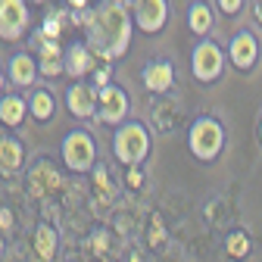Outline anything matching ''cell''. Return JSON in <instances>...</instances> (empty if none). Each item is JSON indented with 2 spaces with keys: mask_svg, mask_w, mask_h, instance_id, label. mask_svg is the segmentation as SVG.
<instances>
[{
  "mask_svg": "<svg viewBox=\"0 0 262 262\" xmlns=\"http://www.w3.org/2000/svg\"><path fill=\"white\" fill-rule=\"evenodd\" d=\"M25 166V147L13 135H0V175L13 178Z\"/></svg>",
  "mask_w": 262,
  "mask_h": 262,
  "instance_id": "cell-14",
  "label": "cell"
},
{
  "mask_svg": "<svg viewBox=\"0 0 262 262\" xmlns=\"http://www.w3.org/2000/svg\"><path fill=\"white\" fill-rule=\"evenodd\" d=\"M225 253L231 256V259H247L250 256V237L247 231H231L225 237Z\"/></svg>",
  "mask_w": 262,
  "mask_h": 262,
  "instance_id": "cell-19",
  "label": "cell"
},
{
  "mask_svg": "<svg viewBox=\"0 0 262 262\" xmlns=\"http://www.w3.org/2000/svg\"><path fill=\"white\" fill-rule=\"evenodd\" d=\"M91 84H94V91H103V88H110V84H113V81H110V69H97Z\"/></svg>",
  "mask_w": 262,
  "mask_h": 262,
  "instance_id": "cell-22",
  "label": "cell"
},
{
  "mask_svg": "<svg viewBox=\"0 0 262 262\" xmlns=\"http://www.w3.org/2000/svg\"><path fill=\"white\" fill-rule=\"evenodd\" d=\"M7 81H10L7 78V69H0V97H4V91H7Z\"/></svg>",
  "mask_w": 262,
  "mask_h": 262,
  "instance_id": "cell-25",
  "label": "cell"
},
{
  "mask_svg": "<svg viewBox=\"0 0 262 262\" xmlns=\"http://www.w3.org/2000/svg\"><path fill=\"white\" fill-rule=\"evenodd\" d=\"M88 31V47L97 59L113 62L119 56L128 53L131 47V35H135V16L125 4H116V0H103L97 10H84L78 13Z\"/></svg>",
  "mask_w": 262,
  "mask_h": 262,
  "instance_id": "cell-1",
  "label": "cell"
},
{
  "mask_svg": "<svg viewBox=\"0 0 262 262\" xmlns=\"http://www.w3.org/2000/svg\"><path fill=\"white\" fill-rule=\"evenodd\" d=\"M69 7H72V13H84V10H91V0H69Z\"/></svg>",
  "mask_w": 262,
  "mask_h": 262,
  "instance_id": "cell-23",
  "label": "cell"
},
{
  "mask_svg": "<svg viewBox=\"0 0 262 262\" xmlns=\"http://www.w3.org/2000/svg\"><path fill=\"white\" fill-rule=\"evenodd\" d=\"M253 13H256V22L262 25V0H253Z\"/></svg>",
  "mask_w": 262,
  "mask_h": 262,
  "instance_id": "cell-24",
  "label": "cell"
},
{
  "mask_svg": "<svg viewBox=\"0 0 262 262\" xmlns=\"http://www.w3.org/2000/svg\"><path fill=\"white\" fill-rule=\"evenodd\" d=\"M38 75H41V66H38V56L35 53L22 50V53H13L10 56V62H7V78H10L13 88H19V91L35 88Z\"/></svg>",
  "mask_w": 262,
  "mask_h": 262,
  "instance_id": "cell-10",
  "label": "cell"
},
{
  "mask_svg": "<svg viewBox=\"0 0 262 262\" xmlns=\"http://www.w3.org/2000/svg\"><path fill=\"white\" fill-rule=\"evenodd\" d=\"M31 4H50V0H31Z\"/></svg>",
  "mask_w": 262,
  "mask_h": 262,
  "instance_id": "cell-27",
  "label": "cell"
},
{
  "mask_svg": "<svg viewBox=\"0 0 262 262\" xmlns=\"http://www.w3.org/2000/svg\"><path fill=\"white\" fill-rule=\"evenodd\" d=\"M116 4H125V0H116ZM131 4H135V0H131Z\"/></svg>",
  "mask_w": 262,
  "mask_h": 262,
  "instance_id": "cell-28",
  "label": "cell"
},
{
  "mask_svg": "<svg viewBox=\"0 0 262 262\" xmlns=\"http://www.w3.org/2000/svg\"><path fill=\"white\" fill-rule=\"evenodd\" d=\"M38 66H41V75H47V78L66 75V62H62V59H44V62H38Z\"/></svg>",
  "mask_w": 262,
  "mask_h": 262,
  "instance_id": "cell-20",
  "label": "cell"
},
{
  "mask_svg": "<svg viewBox=\"0 0 262 262\" xmlns=\"http://www.w3.org/2000/svg\"><path fill=\"white\" fill-rule=\"evenodd\" d=\"M187 147L200 162H212L225 150V125L212 116L193 119L190 128H187Z\"/></svg>",
  "mask_w": 262,
  "mask_h": 262,
  "instance_id": "cell-3",
  "label": "cell"
},
{
  "mask_svg": "<svg viewBox=\"0 0 262 262\" xmlns=\"http://www.w3.org/2000/svg\"><path fill=\"white\" fill-rule=\"evenodd\" d=\"M215 7L222 10V16H237L244 10V0H215Z\"/></svg>",
  "mask_w": 262,
  "mask_h": 262,
  "instance_id": "cell-21",
  "label": "cell"
},
{
  "mask_svg": "<svg viewBox=\"0 0 262 262\" xmlns=\"http://www.w3.org/2000/svg\"><path fill=\"white\" fill-rule=\"evenodd\" d=\"M215 25V16H212V7L206 4V0H193V4L187 7V28L193 31V35H200L206 41V35L212 31Z\"/></svg>",
  "mask_w": 262,
  "mask_h": 262,
  "instance_id": "cell-16",
  "label": "cell"
},
{
  "mask_svg": "<svg viewBox=\"0 0 262 262\" xmlns=\"http://www.w3.org/2000/svg\"><path fill=\"white\" fill-rule=\"evenodd\" d=\"M56 247H59V237H56V228L53 225H38V231H35V253L44 259V262H50L53 256H56Z\"/></svg>",
  "mask_w": 262,
  "mask_h": 262,
  "instance_id": "cell-18",
  "label": "cell"
},
{
  "mask_svg": "<svg viewBox=\"0 0 262 262\" xmlns=\"http://www.w3.org/2000/svg\"><path fill=\"white\" fill-rule=\"evenodd\" d=\"M28 116V97L22 94H4L0 97V122L7 128H19Z\"/></svg>",
  "mask_w": 262,
  "mask_h": 262,
  "instance_id": "cell-15",
  "label": "cell"
},
{
  "mask_svg": "<svg viewBox=\"0 0 262 262\" xmlns=\"http://www.w3.org/2000/svg\"><path fill=\"white\" fill-rule=\"evenodd\" d=\"M59 156H62V166L69 172H91L94 159H97V144L91 138V131L72 128L59 144Z\"/></svg>",
  "mask_w": 262,
  "mask_h": 262,
  "instance_id": "cell-4",
  "label": "cell"
},
{
  "mask_svg": "<svg viewBox=\"0 0 262 262\" xmlns=\"http://www.w3.org/2000/svg\"><path fill=\"white\" fill-rule=\"evenodd\" d=\"M150 147H153V138H150L144 122H125L113 131V156L128 169L141 166L150 153Z\"/></svg>",
  "mask_w": 262,
  "mask_h": 262,
  "instance_id": "cell-2",
  "label": "cell"
},
{
  "mask_svg": "<svg viewBox=\"0 0 262 262\" xmlns=\"http://www.w3.org/2000/svg\"><path fill=\"white\" fill-rule=\"evenodd\" d=\"M228 62L241 72H253L259 62V38L250 28H241L237 35L228 41Z\"/></svg>",
  "mask_w": 262,
  "mask_h": 262,
  "instance_id": "cell-9",
  "label": "cell"
},
{
  "mask_svg": "<svg viewBox=\"0 0 262 262\" xmlns=\"http://www.w3.org/2000/svg\"><path fill=\"white\" fill-rule=\"evenodd\" d=\"M66 110L75 119H91L97 116V91L88 81H72L66 88Z\"/></svg>",
  "mask_w": 262,
  "mask_h": 262,
  "instance_id": "cell-11",
  "label": "cell"
},
{
  "mask_svg": "<svg viewBox=\"0 0 262 262\" xmlns=\"http://www.w3.org/2000/svg\"><path fill=\"white\" fill-rule=\"evenodd\" d=\"M53 113H56L53 91H47V88H35V91H31V97H28V116L38 119V122H50Z\"/></svg>",
  "mask_w": 262,
  "mask_h": 262,
  "instance_id": "cell-17",
  "label": "cell"
},
{
  "mask_svg": "<svg viewBox=\"0 0 262 262\" xmlns=\"http://www.w3.org/2000/svg\"><path fill=\"white\" fill-rule=\"evenodd\" d=\"M131 16L144 35H159L169 22V0H135Z\"/></svg>",
  "mask_w": 262,
  "mask_h": 262,
  "instance_id": "cell-8",
  "label": "cell"
},
{
  "mask_svg": "<svg viewBox=\"0 0 262 262\" xmlns=\"http://www.w3.org/2000/svg\"><path fill=\"white\" fill-rule=\"evenodd\" d=\"M225 59H228V53L222 50V44H215V41H200L193 47V53H190V72H193V78L196 81H203V84H212L215 78H222V72H225Z\"/></svg>",
  "mask_w": 262,
  "mask_h": 262,
  "instance_id": "cell-5",
  "label": "cell"
},
{
  "mask_svg": "<svg viewBox=\"0 0 262 262\" xmlns=\"http://www.w3.org/2000/svg\"><path fill=\"white\" fill-rule=\"evenodd\" d=\"M4 253H7V241H4V234H0V259H4Z\"/></svg>",
  "mask_w": 262,
  "mask_h": 262,
  "instance_id": "cell-26",
  "label": "cell"
},
{
  "mask_svg": "<svg viewBox=\"0 0 262 262\" xmlns=\"http://www.w3.org/2000/svg\"><path fill=\"white\" fill-rule=\"evenodd\" d=\"M141 81L150 94H166L175 88V66L169 59H150L141 69Z\"/></svg>",
  "mask_w": 262,
  "mask_h": 262,
  "instance_id": "cell-12",
  "label": "cell"
},
{
  "mask_svg": "<svg viewBox=\"0 0 262 262\" xmlns=\"http://www.w3.org/2000/svg\"><path fill=\"white\" fill-rule=\"evenodd\" d=\"M31 25L25 0H0V41H22Z\"/></svg>",
  "mask_w": 262,
  "mask_h": 262,
  "instance_id": "cell-7",
  "label": "cell"
},
{
  "mask_svg": "<svg viewBox=\"0 0 262 262\" xmlns=\"http://www.w3.org/2000/svg\"><path fill=\"white\" fill-rule=\"evenodd\" d=\"M62 62H66V75H72V81H81L84 75H91V72H94L97 56L91 53V47H88L84 41H72L69 47H66Z\"/></svg>",
  "mask_w": 262,
  "mask_h": 262,
  "instance_id": "cell-13",
  "label": "cell"
},
{
  "mask_svg": "<svg viewBox=\"0 0 262 262\" xmlns=\"http://www.w3.org/2000/svg\"><path fill=\"white\" fill-rule=\"evenodd\" d=\"M128 110H131V100H128V91L122 84H110L103 91H97V119L103 125H125L128 122Z\"/></svg>",
  "mask_w": 262,
  "mask_h": 262,
  "instance_id": "cell-6",
  "label": "cell"
}]
</instances>
